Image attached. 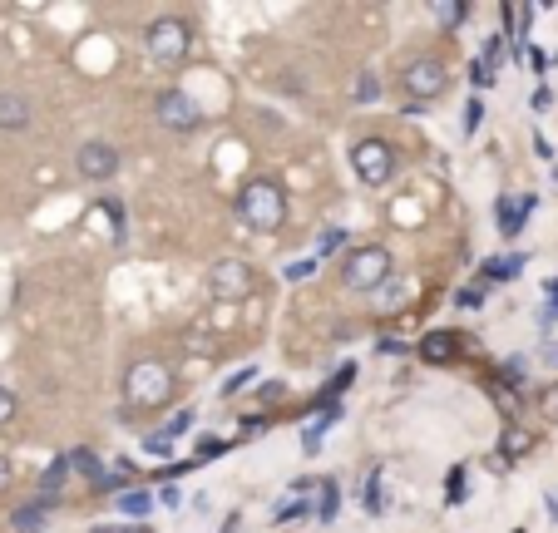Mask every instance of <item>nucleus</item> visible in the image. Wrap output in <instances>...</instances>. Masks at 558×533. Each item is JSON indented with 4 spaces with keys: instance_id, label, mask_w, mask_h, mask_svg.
I'll return each instance as SVG.
<instances>
[{
    "instance_id": "f257e3e1",
    "label": "nucleus",
    "mask_w": 558,
    "mask_h": 533,
    "mask_svg": "<svg viewBox=\"0 0 558 533\" xmlns=\"http://www.w3.org/2000/svg\"><path fill=\"white\" fill-rule=\"evenodd\" d=\"M238 218L252 232H282V223H287V193L277 183H267V178L247 183L238 193Z\"/></svg>"
},
{
    "instance_id": "f03ea898",
    "label": "nucleus",
    "mask_w": 558,
    "mask_h": 533,
    "mask_svg": "<svg viewBox=\"0 0 558 533\" xmlns=\"http://www.w3.org/2000/svg\"><path fill=\"white\" fill-rule=\"evenodd\" d=\"M168 395H173V371L163 361H154V356H144V361H134L124 371V400L134 410H159Z\"/></svg>"
},
{
    "instance_id": "7ed1b4c3",
    "label": "nucleus",
    "mask_w": 558,
    "mask_h": 533,
    "mask_svg": "<svg viewBox=\"0 0 558 533\" xmlns=\"http://www.w3.org/2000/svg\"><path fill=\"white\" fill-rule=\"evenodd\" d=\"M391 272H396V262L386 247H361L346 257V287L351 292H381L391 282Z\"/></svg>"
},
{
    "instance_id": "20e7f679",
    "label": "nucleus",
    "mask_w": 558,
    "mask_h": 533,
    "mask_svg": "<svg viewBox=\"0 0 558 533\" xmlns=\"http://www.w3.org/2000/svg\"><path fill=\"white\" fill-rule=\"evenodd\" d=\"M144 45H149V55H154L159 65H183L188 50H193V30H188L183 20L163 15V20H154V25L144 30Z\"/></svg>"
},
{
    "instance_id": "39448f33",
    "label": "nucleus",
    "mask_w": 558,
    "mask_h": 533,
    "mask_svg": "<svg viewBox=\"0 0 558 533\" xmlns=\"http://www.w3.org/2000/svg\"><path fill=\"white\" fill-rule=\"evenodd\" d=\"M400 89H405V99L420 109V104H430V99H440L445 89H450V75H445V65L440 60H410L405 70H400Z\"/></svg>"
},
{
    "instance_id": "423d86ee",
    "label": "nucleus",
    "mask_w": 558,
    "mask_h": 533,
    "mask_svg": "<svg viewBox=\"0 0 558 533\" xmlns=\"http://www.w3.org/2000/svg\"><path fill=\"white\" fill-rule=\"evenodd\" d=\"M351 168H356V178H361L366 188H381V183H391V173H396V149H391L386 139H361V144L351 149Z\"/></svg>"
},
{
    "instance_id": "0eeeda50",
    "label": "nucleus",
    "mask_w": 558,
    "mask_h": 533,
    "mask_svg": "<svg viewBox=\"0 0 558 533\" xmlns=\"http://www.w3.org/2000/svg\"><path fill=\"white\" fill-rule=\"evenodd\" d=\"M159 124L173 129V134H193V129H203V104H198L193 94H183V89H163L159 94Z\"/></svg>"
},
{
    "instance_id": "6e6552de",
    "label": "nucleus",
    "mask_w": 558,
    "mask_h": 533,
    "mask_svg": "<svg viewBox=\"0 0 558 533\" xmlns=\"http://www.w3.org/2000/svg\"><path fill=\"white\" fill-rule=\"evenodd\" d=\"M252 262H242V257H223V262H213V272H208V287H213V297H228V302H238L252 292Z\"/></svg>"
},
{
    "instance_id": "1a4fd4ad",
    "label": "nucleus",
    "mask_w": 558,
    "mask_h": 533,
    "mask_svg": "<svg viewBox=\"0 0 558 533\" xmlns=\"http://www.w3.org/2000/svg\"><path fill=\"white\" fill-rule=\"evenodd\" d=\"M75 173L89 178V183L114 178V173H119V149H114V144H104V139H89V144L75 149Z\"/></svg>"
},
{
    "instance_id": "9d476101",
    "label": "nucleus",
    "mask_w": 558,
    "mask_h": 533,
    "mask_svg": "<svg viewBox=\"0 0 558 533\" xmlns=\"http://www.w3.org/2000/svg\"><path fill=\"white\" fill-rule=\"evenodd\" d=\"M30 119H35V104L25 94H0V129L20 134V129H30Z\"/></svg>"
},
{
    "instance_id": "9b49d317",
    "label": "nucleus",
    "mask_w": 558,
    "mask_h": 533,
    "mask_svg": "<svg viewBox=\"0 0 558 533\" xmlns=\"http://www.w3.org/2000/svg\"><path fill=\"white\" fill-rule=\"evenodd\" d=\"M89 223H99L109 242H124V208H119L114 198H99V203L89 208Z\"/></svg>"
},
{
    "instance_id": "f8f14e48",
    "label": "nucleus",
    "mask_w": 558,
    "mask_h": 533,
    "mask_svg": "<svg viewBox=\"0 0 558 533\" xmlns=\"http://www.w3.org/2000/svg\"><path fill=\"white\" fill-rule=\"evenodd\" d=\"M50 504H55V499H30V504H20V509H15V519H10V529L15 533H40L45 529Z\"/></svg>"
},
{
    "instance_id": "ddd939ff",
    "label": "nucleus",
    "mask_w": 558,
    "mask_h": 533,
    "mask_svg": "<svg viewBox=\"0 0 558 533\" xmlns=\"http://www.w3.org/2000/svg\"><path fill=\"white\" fill-rule=\"evenodd\" d=\"M455 346H460V336H455V331H430V336L420 341V356H425V361H450V356H455Z\"/></svg>"
},
{
    "instance_id": "4468645a",
    "label": "nucleus",
    "mask_w": 558,
    "mask_h": 533,
    "mask_svg": "<svg viewBox=\"0 0 558 533\" xmlns=\"http://www.w3.org/2000/svg\"><path fill=\"white\" fill-rule=\"evenodd\" d=\"M65 459H70V469H75V474H84V479H89L94 489L104 484V469H99V455H94L89 445H84V450H70Z\"/></svg>"
},
{
    "instance_id": "2eb2a0df",
    "label": "nucleus",
    "mask_w": 558,
    "mask_h": 533,
    "mask_svg": "<svg viewBox=\"0 0 558 533\" xmlns=\"http://www.w3.org/2000/svg\"><path fill=\"white\" fill-rule=\"evenodd\" d=\"M529 208H534V198H524L519 208H514V203L504 198V203H499V232H504V237H514V232H519V223H524V213H529Z\"/></svg>"
},
{
    "instance_id": "dca6fc26",
    "label": "nucleus",
    "mask_w": 558,
    "mask_h": 533,
    "mask_svg": "<svg viewBox=\"0 0 558 533\" xmlns=\"http://www.w3.org/2000/svg\"><path fill=\"white\" fill-rule=\"evenodd\" d=\"M430 15H435L445 30H455V25L470 15V5H465V0H435V5H430Z\"/></svg>"
},
{
    "instance_id": "f3484780",
    "label": "nucleus",
    "mask_w": 558,
    "mask_h": 533,
    "mask_svg": "<svg viewBox=\"0 0 558 533\" xmlns=\"http://www.w3.org/2000/svg\"><path fill=\"white\" fill-rule=\"evenodd\" d=\"M524 272V257H489L484 262V277L489 282H509V277H519Z\"/></svg>"
},
{
    "instance_id": "a211bd4d",
    "label": "nucleus",
    "mask_w": 558,
    "mask_h": 533,
    "mask_svg": "<svg viewBox=\"0 0 558 533\" xmlns=\"http://www.w3.org/2000/svg\"><path fill=\"white\" fill-rule=\"evenodd\" d=\"M381 484H386V469H371V479H366V514H371V519L386 514V494H381Z\"/></svg>"
},
{
    "instance_id": "6ab92c4d",
    "label": "nucleus",
    "mask_w": 558,
    "mask_h": 533,
    "mask_svg": "<svg viewBox=\"0 0 558 533\" xmlns=\"http://www.w3.org/2000/svg\"><path fill=\"white\" fill-rule=\"evenodd\" d=\"M336 504H341V489H336V484L326 479V484H321V494H317V504H312L321 524H331V519H336Z\"/></svg>"
},
{
    "instance_id": "aec40b11",
    "label": "nucleus",
    "mask_w": 558,
    "mask_h": 533,
    "mask_svg": "<svg viewBox=\"0 0 558 533\" xmlns=\"http://www.w3.org/2000/svg\"><path fill=\"white\" fill-rule=\"evenodd\" d=\"M119 509H124L129 519H144V514L154 509V499H149L144 489H129V494H119Z\"/></svg>"
},
{
    "instance_id": "412c9836",
    "label": "nucleus",
    "mask_w": 558,
    "mask_h": 533,
    "mask_svg": "<svg viewBox=\"0 0 558 533\" xmlns=\"http://www.w3.org/2000/svg\"><path fill=\"white\" fill-rule=\"evenodd\" d=\"M65 474H70V459L60 455L50 469H45V479H40V489H45V499H55L60 494V484H65Z\"/></svg>"
},
{
    "instance_id": "4be33fe9",
    "label": "nucleus",
    "mask_w": 558,
    "mask_h": 533,
    "mask_svg": "<svg viewBox=\"0 0 558 533\" xmlns=\"http://www.w3.org/2000/svg\"><path fill=\"white\" fill-rule=\"evenodd\" d=\"M331 415H336V405H331V410H326L321 420H312V425H307V435H302V450H307V455H317L321 435H326V425H331Z\"/></svg>"
},
{
    "instance_id": "5701e85b",
    "label": "nucleus",
    "mask_w": 558,
    "mask_h": 533,
    "mask_svg": "<svg viewBox=\"0 0 558 533\" xmlns=\"http://www.w3.org/2000/svg\"><path fill=\"white\" fill-rule=\"evenodd\" d=\"M346 247V228H326L317 242V257H331V252H341Z\"/></svg>"
},
{
    "instance_id": "b1692460",
    "label": "nucleus",
    "mask_w": 558,
    "mask_h": 533,
    "mask_svg": "<svg viewBox=\"0 0 558 533\" xmlns=\"http://www.w3.org/2000/svg\"><path fill=\"white\" fill-rule=\"evenodd\" d=\"M188 425H193V410H178V415L168 420V430H163V440H178V435H188Z\"/></svg>"
},
{
    "instance_id": "393cba45",
    "label": "nucleus",
    "mask_w": 558,
    "mask_h": 533,
    "mask_svg": "<svg viewBox=\"0 0 558 533\" xmlns=\"http://www.w3.org/2000/svg\"><path fill=\"white\" fill-rule=\"evenodd\" d=\"M15 410H20L15 390H5V385H0V425H10V420H15Z\"/></svg>"
},
{
    "instance_id": "a878e982",
    "label": "nucleus",
    "mask_w": 558,
    "mask_h": 533,
    "mask_svg": "<svg viewBox=\"0 0 558 533\" xmlns=\"http://www.w3.org/2000/svg\"><path fill=\"white\" fill-rule=\"evenodd\" d=\"M356 99H361V104H371V99H381V84H376V79H371V75H361V79H356Z\"/></svg>"
},
{
    "instance_id": "bb28decb",
    "label": "nucleus",
    "mask_w": 558,
    "mask_h": 533,
    "mask_svg": "<svg viewBox=\"0 0 558 533\" xmlns=\"http://www.w3.org/2000/svg\"><path fill=\"white\" fill-rule=\"evenodd\" d=\"M470 84H475V89H489V84H494V70H489L484 60H475V65H470Z\"/></svg>"
},
{
    "instance_id": "cd10ccee",
    "label": "nucleus",
    "mask_w": 558,
    "mask_h": 533,
    "mask_svg": "<svg viewBox=\"0 0 558 533\" xmlns=\"http://www.w3.org/2000/svg\"><path fill=\"white\" fill-rule=\"evenodd\" d=\"M312 272H317V262H292V267H287V282H307Z\"/></svg>"
},
{
    "instance_id": "c85d7f7f",
    "label": "nucleus",
    "mask_w": 558,
    "mask_h": 533,
    "mask_svg": "<svg viewBox=\"0 0 558 533\" xmlns=\"http://www.w3.org/2000/svg\"><path fill=\"white\" fill-rule=\"evenodd\" d=\"M460 494H465V464L450 474V504H460Z\"/></svg>"
},
{
    "instance_id": "c756f323",
    "label": "nucleus",
    "mask_w": 558,
    "mask_h": 533,
    "mask_svg": "<svg viewBox=\"0 0 558 533\" xmlns=\"http://www.w3.org/2000/svg\"><path fill=\"white\" fill-rule=\"evenodd\" d=\"M479 119H484V104H479V99H470V109H465V129H470V134L479 129Z\"/></svg>"
},
{
    "instance_id": "7c9ffc66",
    "label": "nucleus",
    "mask_w": 558,
    "mask_h": 533,
    "mask_svg": "<svg viewBox=\"0 0 558 533\" xmlns=\"http://www.w3.org/2000/svg\"><path fill=\"white\" fill-rule=\"evenodd\" d=\"M539 405H544V415H549V420H558V385L544 390V400H539Z\"/></svg>"
},
{
    "instance_id": "2f4dec72",
    "label": "nucleus",
    "mask_w": 558,
    "mask_h": 533,
    "mask_svg": "<svg viewBox=\"0 0 558 533\" xmlns=\"http://www.w3.org/2000/svg\"><path fill=\"white\" fill-rule=\"evenodd\" d=\"M144 450H149V455H168V450H173V440H163V435H149V440H144Z\"/></svg>"
},
{
    "instance_id": "473e14b6",
    "label": "nucleus",
    "mask_w": 558,
    "mask_h": 533,
    "mask_svg": "<svg viewBox=\"0 0 558 533\" xmlns=\"http://www.w3.org/2000/svg\"><path fill=\"white\" fill-rule=\"evenodd\" d=\"M504 450H509V455H514V450H529V435H509V440H504Z\"/></svg>"
},
{
    "instance_id": "72a5a7b5",
    "label": "nucleus",
    "mask_w": 558,
    "mask_h": 533,
    "mask_svg": "<svg viewBox=\"0 0 558 533\" xmlns=\"http://www.w3.org/2000/svg\"><path fill=\"white\" fill-rule=\"evenodd\" d=\"M484 302V292H475V287H465V292H460V306H479Z\"/></svg>"
},
{
    "instance_id": "f704fd0d",
    "label": "nucleus",
    "mask_w": 558,
    "mask_h": 533,
    "mask_svg": "<svg viewBox=\"0 0 558 533\" xmlns=\"http://www.w3.org/2000/svg\"><path fill=\"white\" fill-rule=\"evenodd\" d=\"M247 381H252V371H238V376L228 381V395H238V390H242V385H247Z\"/></svg>"
},
{
    "instance_id": "c9c22d12",
    "label": "nucleus",
    "mask_w": 558,
    "mask_h": 533,
    "mask_svg": "<svg viewBox=\"0 0 558 533\" xmlns=\"http://www.w3.org/2000/svg\"><path fill=\"white\" fill-rule=\"evenodd\" d=\"M5 484H10V459L0 455V489H5Z\"/></svg>"
},
{
    "instance_id": "e433bc0d",
    "label": "nucleus",
    "mask_w": 558,
    "mask_h": 533,
    "mask_svg": "<svg viewBox=\"0 0 558 533\" xmlns=\"http://www.w3.org/2000/svg\"><path fill=\"white\" fill-rule=\"evenodd\" d=\"M544 361H549V366H558V346H549V351H544Z\"/></svg>"
},
{
    "instance_id": "4c0bfd02",
    "label": "nucleus",
    "mask_w": 558,
    "mask_h": 533,
    "mask_svg": "<svg viewBox=\"0 0 558 533\" xmlns=\"http://www.w3.org/2000/svg\"><path fill=\"white\" fill-rule=\"evenodd\" d=\"M519 533H524V529H519Z\"/></svg>"
}]
</instances>
